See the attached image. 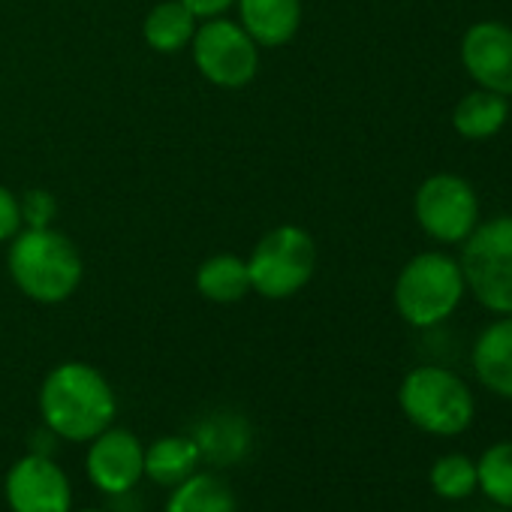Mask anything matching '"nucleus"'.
Returning <instances> with one entry per match:
<instances>
[{
  "label": "nucleus",
  "mask_w": 512,
  "mask_h": 512,
  "mask_svg": "<svg viewBox=\"0 0 512 512\" xmlns=\"http://www.w3.org/2000/svg\"><path fill=\"white\" fill-rule=\"evenodd\" d=\"M43 425L73 443H88L118 416L112 383L88 362H61L40 386Z\"/></svg>",
  "instance_id": "f257e3e1"
},
{
  "label": "nucleus",
  "mask_w": 512,
  "mask_h": 512,
  "mask_svg": "<svg viewBox=\"0 0 512 512\" xmlns=\"http://www.w3.org/2000/svg\"><path fill=\"white\" fill-rule=\"evenodd\" d=\"M7 269L19 293L37 305L73 299L85 275L76 244L55 226H22V232L10 238Z\"/></svg>",
  "instance_id": "f03ea898"
},
{
  "label": "nucleus",
  "mask_w": 512,
  "mask_h": 512,
  "mask_svg": "<svg viewBox=\"0 0 512 512\" xmlns=\"http://www.w3.org/2000/svg\"><path fill=\"white\" fill-rule=\"evenodd\" d=\"M467 296V284L455 256L443 250L416 253L395 278L392 302L398 317L413 329L443 326Z\"/></svg>",
  "instance_id": "7ed1b4c3"
},
{
  "label": "nucleus",
  "mask_w": 512,
  "mask_h": 512,
  "mask_svg": "<svg viewBox=\"0 0 512 512\" xmlns=\"http://www.w3.org/2000/svg\"><path fill=\"white\" fill-rule=\"evenodd\" d=\"M407 422L431 437H458L476 419L473 389L446 365H416L398 386Z\"/></svg>",
  "instance_id": "20e7f679"
},
{
  "label": "nucleus",
  "mask_w": 512,
  "mask_h": 512,
  "mask_svg": "<svg viewBox=\"0 0 512 512\" xmlns=\"http://www.w3.org/2000/svg\"><path fill=\"white\" fill-rule=\"evenodd\" d=\"M458 266L467 293L494 317H512V214L479 220L461 241Z\"/></svg>",
  "instance_id": "39448f33"
},
{
  "label": "nucleus",
  "mask_w": 512,
  "mask_h": 512,
  "mask_svg": "<svg viewBox=\"0 0 512 512\" xmlns=\"http://www.w3.org/2000/svg\"><path fill=\"white\" fill-rule=\"evenodd\" d=\"M317 272V244L308 229L281 223L253 244L247 256L250 290L281 302L302 293Z\"/></svg>",
  "instance_id": "423d86ee"
},
{
  "label": "nucleus",
  "mask_w": 512,
  "mask_h": 512,
  "mask_svg": "<svg viewBox=\"0 0 512 512\" xmlns=\"http://www.w3.org/2000/svg\"><path fill=\"white\" fill-rule=\"evenodd\" d=\"M190 55L199 76L226 91L250 85L260 70V46L238 22L226 16H214L196 25Z\"/></svg>",
  "instance_id": "0eeeda50"
},
{
  "label": "nucleus",
  "mask_w": 512,
  "mask_h": 512,
  "mask_svg": "<svg viewBox=\"0 0 512 512\" xmlns=\"http://www.w3.org/2000/svg\"><path fill=\"white\" fill-rule=\"evenodd\" d=\"M419 229L440 244H461L479 223V196L473 184L455 172L428 175L413 196Z\"/></svg>",
  "instance_id": "6e6552de"
},
{
  "label": "nucleus",
  "mask_w": 512,
  "mask_h": 512,
  "mask_svg": "<svg viewBox=\"0 0 512 512\" xmlns=\"http://www.w3.org/2000/svg\"><path fill=\"white\" fill-rule=\"evenodd\" d=\"M4 497L13 512H70L73 482L58 461L43 452H28L10 467Z\"/></svg>",
  "instance_id": "1a4fd4ad"
},
{
  "label": "nucleus",
  "mask_w": 512,
  "mask_h": 512,
  "mask_svg": "<svg viewBox=\"0 0 512 512\" xmlns=\"http://www.w3.org/2000/svg\"><path fill=\"white\" fill-rule=\"evenodd\" d=\"M85 473L103 494L121 497L145 479V443L127 428H106L88 440Z\"/></svg>",
  "instance_id": "9d476101"
},
{
  "label": "nucleus",
  "mask_w": 512,
  "mask_h": 512,
  "mask_svg": "<svg viewBox=\"0 0 512 512\" xmlns=\"http://www.w3.org/2000/svg\"><path fill=\"white\" fill-rule=\"evenodd\" d=\"M461 67L476 88L512 97V28L476 22L461 37Z\"/></svg>",
  "instance_id": "9b49d317"
},
{
  "label": "nucleus",
  "mask_w": 512,
  "mask_h": 512,
  "mask_svg": "<svg viewBox=\"0 0 512 512\" xmlns=\"http://www.w3.org/2000/svg\"><path fill=\"white\" fill-rule=\"evenodd\" d=\"M470 365L491 395L512 401V317H497L476 335Z\"/></svg>",
  "instance_id": "f8f14e48"
},
{
  "label": "nucleus",
  "mask_w": 512,
  "mask_h": 512,
  "mask_svg": "<svg viewBox=\"0 0 512 512\" xmlns=\"http://www.w3.org/2000/svg\"><path fill=\"white\" fill-rule=\"evenodd\" d=\"M238 25L260 49L287 46L302 25V0H235Z\"/></svg>",
  "instance_id": "ddd939ff"
},
{
  "label": "nucleus",
  "mask_w": 512,
  "mask_h": 512,
  "mask_svg": "<svg viewBox=\"0 0 512 512\" xmlns=\"http://www.w3.org/2000/svg\"><path fill=\"white\" fill-rule=\"evenodd\" d=\"M509 121V97L473 88L452 109V130L467 142H485L497 136Z\"/></svg>",
  "instance_id": "4468645a"
},
{
  "label": "nucleus",
  "mask_w": 512,
  "mask_h": 512,
  "mask_svg": "<svg viewBox=\"0 0 512 512\" xmlns=\"http://www.w3.org/2000/svg\"><path fill=\"white\" fill-rule=\"evenodd\" d=\"M202 461V449L196 437L187 434H166L145 446V476L163 488H175L187 476L196 473Z\"/></svg>",
  "instance_id": "2eb2a0df"
},
{
  "label": "nucleus",
  "mask_w": 512,
  "mask_h": 512,
  "mask_svg": "<svg viewBox=\"0 0 512 512\" xmlns=\"http://www.w3.org/2000/svg\"><path fill=\"white\" fill-rule=\"evenodd\" d=\"M199 19L181 4V0H160L154 4L142 22L145 43L160 55H175L190 49V40L196 34Z\"/></svg>",
  "instance_id": "dca6fc26"
},
{
  "label": "nucleus",
  "mask_w": 512,
  "mask_h": 512,
  "mask_svg": "<svg viewBox=\"0 0 512 512\" xmlns=\"http://www.w3.org/2000/svg\"><path fill=\"white\" fill-rule=\"evenodd\" d=\"M196 293L214 305H235L250 290L247 260L235 253H214L196 269Z\"/></svg>",
  "instance_id": "f3484780"
},
{
  "label": "nucleus",
  "mask_w": 512,
  "mask_h": 512,
  "mask_svg": "<svg viewBox=\"0 0 512 512\" xmlns=\"http://www.w3.org/2000/svg\"><path fill=\"white\" fill-rule=\"evenodd\" d=\"M163 512H235V491L217 473H193L169 491Z\"/></svg>",
  "instance_id": "a211bd4d"
},
{
  "label": "nucleus",
  "mask_w": 512,
  "mask_h": 512,
  "mask_svg": "<svg viewBox=\"0 0 512 512\" xmlns=\"http://www.w3.org/2000/svg\"><path fill=\"white\" fill-rule=\"evenodd\" d=\"M476 491L512 512V440H497L476 458Z\"/></svg>",
  "instance_id": "6ab92c4d"
},
{
  "label": "nucleus",
  "mask_w": 512,
  "mask_h": 512,
  "mask_svg": "<svg viewBox=\"0 0 512 512\" xmlns=\"http://www.w3.org/2000/svg\"><path fill=\"white\" fill-rule=\"evenodd\" d=\"M428 482L440 500H467L476 491V461L461 452H446L431 464Z\"/></svg>",
  "instance_id": "aec40b11"
},
{
  "label": "nucleus",
  "mask_w": 512,
  "mask_h": 512,
  "mask_svg": "<svg viewBox=\"0 0 512 512\" xmlns=\"http://www.w3.org/2000/svg\"><path fill=\"white\" fill-rule=\"evenodd\" d=\"M22 226H25V220H22V199L10 187L0 184V244L16 238L22 232Z\"/></svg>",
  "instance_id": "412c9836"
},
{
  "label": "nucleus",
  "mask_w": 512,
  "mask_h": 512,
  "mask_svg": "<svg viewBox=\"0 0 512 512\" xmlns=\"http://www.w3.org/2000/svg\"><path fill=\"white\" fill-rule=\"evenodd\" d=\"M55 217V199L46 190H31L22 199V220L28 226H52Z\"/></svg>",
  "instance_id": "4be33fe9"
},
{
  "label": "nucleus",
  "mask_w": 512,
  "mask_h": 512,
  "mask_svg": "<svg viewBox=\"0 0 512 512\" xmlns=\"http://www.w3.org/2000/svg\"><path fill=\"white\" fill-rule=\"evenodd\" d=\"M181 4H184L199 22H205V19H214V16H226V13L235 7V0H181Z\"/></svg>",
  "instance_id": "5701e85b"
},
{
  "label": "nucleus",
  "mask_w": 512,
  "mask_h": 512,
  "mask_svg": "<svg viewBox=\"0 0 512 512\" xmlns=\"http://www.w3.org/2000/svg\"><path fill=\"white\" fill-rule=\"evenodd\" d=\"M70 512H106V509H94V506H88V509H70Z\"/></svg>",
  "instance_id": "b1692460"
},
{
  "label": "nucleus",
  "mask_w": 512,
  "mask_h": 512,
  "mask_svg": "<svg viewBox=\"0 0 512 512\" xmlns=\"http://www.w3.org/2000/svg\"><path fill=\"white\" fill-rule=\"evenodd\" d=\"M494 512H509V509H494Z\"/></svg>",
  "instance_id": "393cba45"
}]
</instances>
